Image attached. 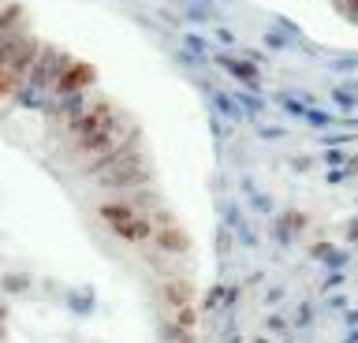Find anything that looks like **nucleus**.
<instances>
[{"instance_id": "20e7f679", "label": "nucleus", "mask_w": 358, "mask_h": 343, "mask_svg": "<svg viewBox=\"0 0 358 343\" xmlns=\"http://www.w3.org/2000/svg\"><path fill=\"white\" fill-rule=\"evenodd\" d=\"M22 90V79L15 71H8V68H0V101H8V97H15Z\"/></svg>"}, {"instance_id": "f257e3e1", "label": "nucleus", "mask_w": 358, "mask_h": 343, "mask_svg": "<svg viewBox=\"0 0 358 343\" xmlns=\"http://www.w3.org/2000/svg\"><path fill=\"white\" fill-rule=\"evenodd\" d=\"M97 217L105 220L108 231H112V235H120L123 242H145V239H153V224L131 202H101L97 205Z\"/></svg>"}, {"instance_id": "39448f33", "label": "nucleus", "mask_w": 358, "mask_h": 343, "mask_svg": "<svg viewBox=\"0 0 358 343\" xmlns=\"http://www.w3.org/2000/svg\"><path fill=\"white\" fill-rule=\"evenodd\" d=\"M161 247L176 250V247H179V235H176V231H164V235H161Z\"/></svg>"}, {"instance_id": "7ed1b4c3", "label": "nucleus", "mask_w": 358, "mask_h": 343, "mask_svg": "<svg viewBox=\"0 0 358 343\" xmlns=\"http://www.w3.org/2000/svg\"><path fill=\"white\" fill-rule=\"evenodd\" d=\"M30 41V27H19V30H11V34L0 38V68H8L11 60H15V52L22 49Z\"/></svg>"}, {"instance_id": "f03ea898", "label": "nucleus", "mask_w": 358, "mask_h": 343, "mask_svg": "<svg viewBox=\"0 0 358 343\" xmlns=\"http://www.w3.org/2000/svg\"><path fill=\"white\" fill-rule=\"evenodd\" d=\"M90 86H94V68H90V64H83V60H71V64L60 71V79L49 86V97L83 94V90H90Z\"/></svg>"}]
</instances>
